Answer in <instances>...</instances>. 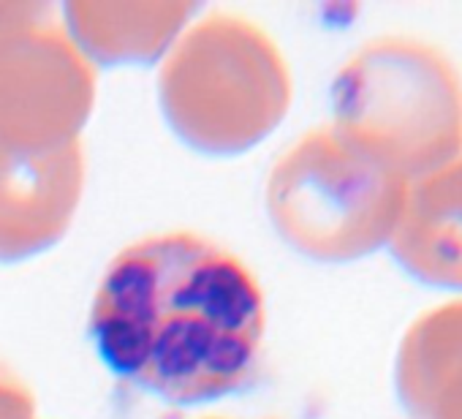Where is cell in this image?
<instances>
[{
  "mask_svg": "<svg viewBox=\"0 0 462 419\" xmlns=\"http://www.w3.org/2000/svg\"><path fill=\"white\" fill-rule=\"evenodd\" d=\"M386 248L419 284L462 294V153L408 180Z\"/></svg>",
  "mask_w": 462,
  "mask_h": 419,
  "instance_id": "4",
  "label": "cell"
},
{
  "mask_svg": "<svg viewBox=\"0 0 462 419\" xmlns=\"http://www.w3.org/2000/svg\"><path fill=\"white\" fill-rule=\"evenodd\" d=\"M101 362L131 386L177 405L243 389L259 368L267 308L251 267L193 232L123 248L90 305Z\"/></svg>",
  "mask_w": 462,
  "mask_h": 419,
  "instance_id": "1",
  "label": "cell"
},
{
  "mask_svg": "<svg viewBox=\"0 0 462 419\" xmlns=\"http://www.w3.org/2000/svg\"><path fill=\"white\" fill-rule=\"evenodd\" d=\"M332 128L413 180L462 153V74L424 39L370 42L337 77Z\"/></svg>",
  "mask_w": 462,
  "mask_h": 419,
  "instance_id": "2",
  "label": "cell"
},
{
  "mask_svg": "<svg viewBox=\"0 0 462 419\" xmlns=\"http://www.w3.org/2000/svg\"><path fill=\"white\" fill-rule=\"evenodd\" d=\"M394 376L411 419H462V294L411 321Z\"/></svg>",
  "mask_w": 462,
  "mask_h": 419,
  "instance_id": "5",
  "label": "cell"
},
{
  "mask_svg": "<svg viewBox=\"0 0 462 419\" xmlns=\"http://www.w3.org/2000/svg\"><path fill=\"white\" fill-rule=\"evenodd\" d=\"M408 180L335 128L305 136L275 172V221L321 262L362 259L394 232Z\"/></svg>",
  "mask_w": 462,
  "mask_h": 419,
  "instance_id": "3",
  "label": "cell"
}]
</instances>
